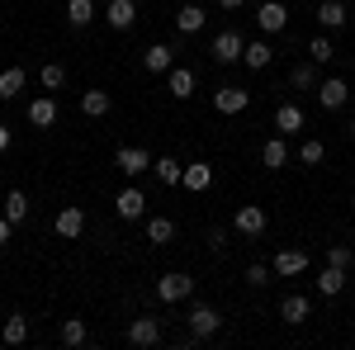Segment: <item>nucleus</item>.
<instances>
[{"label": "nucleus", "instance_id": "nucleus-6", "mask_svg": "<svg viewBox=\"0 0 355 350\" xmlns=\"http://www.w3.org/2000/svg\"><path fill=\"white\" fill-rule=\"evenodd\" d=\"M114 213L123 218V222H137V218L147 213V194L137 185H123L119 194H114Z\"/></svg>", "mask_w": 355, "mask_h": 350}, {"label": "nucleus", "instance_id": "nucleus-11", "mask_svg": "<svg viewBox=\"0 0 355 350\" xmlns=\"http://www.w3.org/2000/svg\"><path fill=\"white\" fill-rule=\"evenodd\" d=\"M218 308H209V303H199V308H190V336L194 341H209V336H218Z\"/></svg>", "mask_w": 355, "mask_h": 350}, {"label": "nucleus", "instance_id": "nucleus-14", "mask_svg": "<svg viewBox=\"0 0 355 350\" xmlns=\"http://www.w3.org/2000/svg\"><path fill=\"white\" fill-rule=\"evenodd\" d=\"M57 119H62L57 95H38V100H28V123H33V128H57Z\"/></svg>", "mask_w": 355, "mask_h": 350}, {"label": "nucleus", "instance_id": "nucleus-34", "mask_svg": "<svg viewBox=\"0 0 355 350\" xmlns=\"http://www.w3.org/2000/svg\"><path fill=\"white\" fill-rule=\"evenodd\" d=\"M38 85H43L48 95H53V90H62V85H67V67H62V62H48V67L38 71Z\"/></svg>", "mask_w": 355, "mask_h": 350}, {"label": "nucleus", "instance_id": "nucleus-37", "mask_svg": "<svg viewBox=\"0 0 355 350\" xmlns=\"http://www.w3.org/2000/svg\"><path fill=\"white\" fill-rule=\"evenodd\" d=\"M327 265H341L346 274H351L355 270V251L351 246H327Z\"/></svg>", "mask_w": 355, "mask_h": 350}, {"label": "nucleus", "instance_id": "nucleus-27", "mask_svg": "<svg viewBox=\"0 0 355 350\" xmlns=\"http://www.w3.org/2000/svg\"><path fill=\"white\" fill-rule=\"evenodd\" d=\"M24 85H28V71H24V67H5V71H0V100H15Z\"/></svg>", "mask_w": 355, "mask_h": 350}, {"label": "nucleus", "instance_id": "nucleus-20", "mask_svg": "<svg viewBox=\"0 0 355 350\" xmlns=\"http://www.w3.org/2000/svg\"><path fill=\"white\" fill-rule=\"evenodd\" d=\"M180 185L190 189V194H204V189L214 185V166H209V161H190V166H185V175H180Z\"/></svg>", "mask_w": 355, "mask_h": 350}, {"label": "nucleus", "instance_id": "nucleus-39", "mask_svg": "<svg viewBox=\"0 0 355 350\" xmlns=\"http://www.w3.org/2000/svg\"><path fill=\"white\" fill-rule=\"evenodd\" d=\"M10 237H15V222L0 213V246H10Z\"/></svg>", "mask_w": 355, "mask_h": 350}, {"label": "nucleus", "instance_id": "nucleus-15", "mask_svg": "<svg viewBox=\"0 0 355 350\" xmlns=\"http://www.w3.org/2000/svg\"><path fill=\"white\" fill-rule=\"evenodd\" d=\"M105 24H110L114 33H128V28L137 24V5L133 0H110V5H105Z\"/></svg>", "mask_w": 355, "mask_h": 350}, {"label": "nucleus", "instance_id": "nucleus-22", "mask_svg": "<svg viewBox=\"0 0 355 350\" xmlns=\"http://www.w3.org/2000/svg\"><path fill=\"white\" fill-rule=\"evenodd\" d=\"M261 166H266V170H279V166H289V147H284V133L266 137V147H261Z\"/></svg>", "mask_w": 355, "mask_h": 350}, {"label": "nucleus", "instance_id": "nucleus-35", "mask_svg": "<svg viewBox=\"0 0 355 350\" xmlns=\"http://www.w3.org/2000/svg\"><path fill=\"white\" fill-rule=\"evenodd\" d=\"M331 57H336V48H331V38H327V33H318V38L308 43V62H318V67H327Z\"/></svg>", "mask_w": 355, "mask_h": 350}, {"label": "nucleus", "instance_id": "nucleus-40", "mask_svg": "<svg viewBox=\"0 0 355 350\" xmlns=\"http://www.w3.org/2000/svg\"><path fill=\"white\" fill-rule=\"evenodd\" d=\"M209 246H214V251H223V246H227V232H223V227H214V232H209Z\"/></svg>", "mask_w": 355, "mask_h": 350}, {"label": "nucleus", "instance_id": "nucleus-38", "mask_svg": "<svg viewBox=\"0 0 355 350\" xmlns=\"http://www.w3.org/2000/svg\"><path fill=\"white\" fill-rule=\"evenodd\" d=\"M270 274H275L270 265H261V261H256V265H246V284H251V289H266V284H270Z\"/></svg>", "mask_w": 355, "mask_h": 350}, {"label": "nucleus", "instance_id": "nucleus-4", "mask_svg": "<svg viewBox=\"0 0 355 350\" xmlns=\"http://www.w3.org/2000/svg\"><path fill=\"white\" fill-rule=\"evenodd\" d=\"M256 28L270 38V33H284L289 28V5L284 0H266L261 10H256Z\"/></svg>", "mask_w": 355, "mask_h": 350}, {"label": "nucleus", "instance_id": "nucleus-31", "mask_svg": "<svg viewBox=\"0 0 355 350\" xmlns=\"http://www.w3.org/2000/svg\"><path fill=\"white\" fill-rule=\"evenodd\" d=\"M57 336H62V346H71V350H76V346H85V341H90V326H85L81 317H67Z\"/></svg>", "mask_w": 355, "mask_h": 350}, {"label": "nucleus", "instance_id": "nucleus-7", "mask_svg": "<svg viewBox=\"0 0 355 350\" xmlns=\"http://www.w3.org/2000/svg\"><path fill=\"white\" fill-rule=\"evenodd\" d=\"M308 265H313V261H308L303 246H284V251H275V261H270V270L279 279H294V274H303Z\"/></svg>", "mask_w": 355, "mask_h": 350}, {"label": "nucleus", "instance_id": "nucleus-32", "mask_svg": "<svg viewBox=\"0 0 355 350\" xmlns=\"http://www.w3.org/2000/svg\"><path fill=\"white\" fill-rule=\"evenodd\" d=\"M5 218H10L15 227L28 218V194H24V189H10V194H5Z\"/></svg>", "mask_w": 355, "mask_h": 350}, {"label": "nucleus", "instance_id": "nucleus-1", "mask_svg": "<svg viewBox=\"0 0 355 350\" xmlns=\"http://www.w3.org/2000/svg\"><path fill=\"white\" fill-rule=\"evenodd\" d=\"M209 53H214V62H218V67H237V62H242V53H246V38L237 33V28H223V33H214Z\"/></svg>", "mask_w": 355, "mask_h": 350}, {"label": "nucleus", "instance_id": "nucleus-25", "mask_svg": "<svg viewBox=\"0 0 355 350\" xmlns=\"http://www.w3.org/2000/svg\"><path fill=\"white\" fill-rule=\"evenodd\" d=\"M341 289H346V270L341 265H322L318 270V294L322 298H336Z\"/></svg>", "mask_w": 355, "mask_h": 350}, {"label": "nucleus", "instance_id": "nucleus-19", "mask_svg": "<svg viewBox=\"0 0 355 350\" xmlns=\"http://www.w3.org/2000/svg\"><path fill=\"white\" fill-rule=\"evenodd\" d=\"M142 67H147L152 76H166V71L175 67V48H166V43H152V48L142 53Z\"/></svg>", "mask_w": 355, "mask_h": 350}, {"label": "nucleus", "instance_id": "nucleus-12", "mask_svg": "<svg viewBox=\"0 0 355 350\" xmlns=\"http://www.w3.org/2000/svg\"><path fill=\"white\" fill-rule=\"evenodd\" d=\"M53 232L62 237V242H76V237L85 232V209H76V204H67V209H62V213L53 218Z\"/></svg>", "mask_w": 355, "mask_h": 350}, {"label": "nucleus", "instance_id": "nucleus-44", "mask_svg": "<svg viewBox=\"0 0 355 350\" xmlns=\"http://www.w3.org/2000/svg\"><path fill=\"white\" fill-rule=\"evenodd\" d=\"M351 213H355V194H351Z\"/></svg>", "mask_w": 355, "mask_h": 350}, {"label": "nucleus", "instance_id": "nucleus-5", "mask_svg": "<svg viewBox=\"0 0 355 350\" xmlns=\"http://www.w3.org/2000/svg\"><path fill=\"white\" fill-rule=\"evenodd\" d=\"M114 166L123 170V180H137L142 170H152V152L147 147H119L114 152Z\"/></svg>", "mask_w": 355, "mask_h": 350}, {"label": "nucleus", "instance_id": "nucleus-18", "mask_svg": "<svg viewBox=\"0 0 355 350\" xmlns=\"http://www.w3.org/2000/svg\"><path fill=\"white\" fill-rule=\"evenodd\" d=\"M275 62V48H270V38H251L246 43V53H242V67H251V71H266Z\"/></svg>", "mask_w": 355, "mask_h": 350}, {"label": "nucleus", "instance_id": "nucleus-45", "mask_svg": "<svg viewBox=\"0 0 355 350\" xmlns=\"http://www.w3.org/2000/svg\"><path fill=\"white\" fill-rule=\"evenodd\" d=\"M351 76H355V71H351Z\"/></svg>", "mask_w": 355, "mask_h": 350}, {"label": "nucleus", "instance_id": "nucleus-30", "mask_svg": "<svg viewBox=\"0 0 355 350\" xmlns=\"http://www.w3.org/2000/svg\"><path fill=\"white\" fill-rule=\"evenodd\" d=\"M147 242L152 246H171L175 242V222H171V218H147Z\"/></svg>", "mask_w": 355, "mask_h": 350}, {"label": "nucleus", "instance_id": "nucleus-29", "mask_svg": "<svg viewBox=\"0 0 355 350\" xmlns=\"http://www.w3.org/2000/svg\"><path fill=\"white\" fill-rule=\"evenodd\" d=\"M152 175H157L162 185H180V175H185V166L175 161V157H152Z\"/></svg>", "mask_w": 355, "mask_h": 350}, {"label": "nucleus", "instance_id": "nucleus-21", "mask_svg": "<svg viewBox=\"0 0 355 350\" xmlns=\"http://www.w3.org/2000/svg\"><path fill=\"white\" fill-rule=\"evenodd\" d=\"M110 109H114L110 90H81V114H85V119H105Z\"/></svg>", "mask_w": 355, "mask_h": 350}, {"label": "nucleus", "instance_id": "nucleus-3", "mask_svg": "<svg viewBox=\"0 0 355 350\" xmlns=\"http://www.w3.org/2000/svg\"><path fill=\"white\" fill-rule=\"evenodd\" d=\"M318 105L327 109V114H336V109H346V100H351V81H341V76H327V81H318Z\"/></svg>", "mask_w": 355, "mask_h": 350}, {"label": "nucleus", "instance_id": "nucleus-16", "mask_svg": "<svg viewBox=\"0 0 355 350\" xmlns=\"http://www.w3.org/2000/svg\"><path fill=\"white\" fill-rule=\"evenodd\" d=\"M166 90H171V100H190L194 90H199V76H194L190 67H171L166 71Z\"/></svg>", "mask_w": 355, "mask_h": 350}, {"label": "nucleus", "instance_id": "nucleus-9", "mask_svg": "<svg viewBox=\"0 0 355 350\" xmlns=\"http://www.w3.org/2000/svg\"><path fill=\"white\" fill-rule=\"evenodd\" d=\"M128 346H137V350L162 346V317H133L128 322Z\"/></svg>", "mask_w": 355, "mask_h": 350}, {"label": "nucleus", "instance_id": "nucleus-10", "mask_svg": "<svg viewBox=\"0 0 355 350\" xmlns=\"http://www.w3.org/2000/svg\"><path fill=\"white\" fill-rule=\"evenodd\" d=\"M214 109L227 114V119H232V114H246V109H251V90H242V85H218V90H214Z\"/></svg>", "mask_w": 355, "mask_h": 350}, {"label": "nucleus", "instance_id": "nucleus-28", "mask_svg": "<svg viewBox=\"0 0 355 350\" xmlns=\"http://www.w3.org/2000/svg\"><path fill=\"white\" fill-rule=\"evenodd\" d=\"M204 19H209L204 5H180V10H175V28H180V33H199Z\"/></svg>", "mask_w": 355, "mask_h": 350}, {"label": "nucleus", "instance_id": "nucleus-43", "mask_svg": "<svg viewBox=\"0 0 355 350\" xmlns=\"http://www.w3.org/2000/svg\"><path fill=\"white\" fill-rule=\"evenodd\" d=\"M351 142H355V119H351Z\"/></svg>", "mask_w": 355, "mask_h": 350}, {"label": "nucleus", "instance_id": "nucleus-17", "mask_svg": "<svg viewBox=\"0 0 355 350\" xmlns=\"http://www.w3.org/2000/svg\"><path fill=\"white\" fill-rule=\"evenodd\" d=\"M303 123H308V114H303V109L294 105V100H284V105L275 109V128H279V133H284V137L303 133Z\"/></svg>", "mask_w": 355, "mask_h": 350}, {"label": "nucleus", "instance_id": "nucleus-42", "mask_svg": "<svg viewBox=\"0 0 355 350\" xmlns=\"http://www.w3.org/2000/svg\"><path fill=\"white\" fill-rule=\"evenodd\" d=\"M246 0H218V10H242Z\"/></svg>", "mask_w": 355, "mask_h": 350}, {"label": "nucleus", "instance_id": "nucleus-41", "mask_svg": "<svg viewBox=\"0 0 355 350\" xmlns=\"http://www.w3.org/2000/svg\"><path fill=\"white\" fill-rule=\"evenodd\" d=\"M10 142H15V128H10V123H0V152H5Z\"/></svg>", "mask_w": 355, "mask_h": 350}, {"label": "nucleus", "instance_id": "nucleus-26", "mask_svg": "<svg viewBox=\"0 0 355 350\" xmlns=\"http://www.w3.org/2000/svg\"><path fill=\"white\" fill-rule=\"evenodd\" d=\"M0 341H5V346H24V341H28V317H24V313H10V317H5Z\"/></svg>", "mask_w": 355, "mask_h": 350}, {"label": "nucleus", "instance_id": "nucleus-24", "mask_svg": "<svg viewBox=\"0 0 355 350\" xmlns=\"http://www.w3.org/2000/svg\"><path fill=\"white\" fill-rule=\"evenodd\" d=\"M318 24L322 28H346L351 24V10H346L341 0H322V5H318Z\"/></svg>", "mask_w": 355, "mask_h": 350}, {"label": "nucleus", "instance_id": "nucleus-33", "mask_svg": "<svg viewBox=\"0 0 355 350\" xmlns=\"http://www.w3.org/2000/svg\"><path fill=\"white\" fill-rule=\"evenodd\" d=\"M289 85H294V90H318V62H299V67L289 71Z\"/></svg>", "mask_w": 355, "mask_h": 350}, {"label": "nucleus", "instance_id": "nucleus-13", "mask_svg": "<svg viewBox=\"0 0 355 350\" xmlns=\"http://www.w3.org/2000/svg\"><path fill=\"white\" fill-rule=\"evenodd\" d=\"M308 317H313V298H308V294H284V298H279V322L303 326Z\"/></svg>", "mask_w": 355, "mask_h": 350}, {"label": "nucleus", "instance_id": "nucleus-2", "mask_svg": "<svg viewBox=\"0 0 355 350\" xmlns=\"http://www.w3.org/2000/svg\"><path fill=\"white\" fill-rule=\"evenodd\" d=\"M266 227H270V218H266L261 204H242V209L232 213V232H237V237H261Z\"/></svg>", "mask_w": 355, "mask_h": 350}, {"label": "nucleus", "instance_id": "nucleus-36", "mask_svg": "<svg viewBox=\"0 0 355 350\" xmlns=\"http://www.w3.org/2000/svg\"><path fill=\"white\" fill-rule=\"evenodd\" d=\"M299 161H303V166H322V161H327L322 137H308V142H303V147H299Z\"/></svg>", "mask_w": 355, "mask_h": 350}, {"label": "nucleus", "instance_id": "nucleus-8", "mask_svg": "<svg viewBox=\"0 0 355 350\" xmlns=\"http://www.w3.org/2000/svg\"><path fill=\"white\" fill-rule=\"evenodd\" d=\"M190 294H194V279L180 274V270H171V274L157 279V298H162V303H185Z\"/></svg>", "mask_w": 355, "mask_h": 350}, {"label": "nucleus", "instance_id": "nucleus-23", "mask_svg": "<svg viewBox=\"0 0 355 350\" xmlns=\"http://www.w3.org/2000/svg\"><path fill=\"white\" fill-rule=\"evenodd\" d=\"M95 19H100L95 0H67V24H71V28H90Z\"/></svg>", "mask_w": 355, "mask_h": 350}]
</instances>
